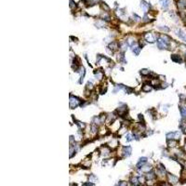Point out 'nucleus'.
Returning a JSON list of instances; mask_svg holds the SVG:
<instances>
[{
	"mask_svg": "<svg viewBox=\"0 0 186 186\" xmlns=\"http://www.w3.org/2000/svg\"><path fill=\"white\" fill-rule=\"evenodd\" d=\"M81 101H82L80 100L79 98H77V97H75V96L71 95L70 96V101H69L70 108H71V109H74V108H76L77 106L81 105V104H82Z\"/></svg>",
	"mask_w": 186,
	"mask_h": 186,
	"instance_id": "1",
	"label": "nucleus"
},
{
	"mask_svg": "<svg viewBox=\"0 0 186 186\" xmlns=\"http://www.w3.org/2000/svg\"><path fill=\"white\" fill-rule=\"evenodd\" d=\"M158 37L159 36H156L154 33H146L143 35L144 40L148 43H154L155 41H157Z\"/></svg>",
	"mask_w": 186,
	"mask_h": 186,
	"instance_id": "2",
	"label": "nucleus"
},
{
	"mask_svg": "<svg viewBox=\"0 0 186 186\" xmlns=\"http://www.w3.org/2000/svg\"><path fill=\"white\" fill-rule=\"evenodd\" d=\"M181 137V131H172V132H168L166 134V138L167 140H180V138Z\"/></svg>",
	"mask_w": 186,
	"mask_h": 186,
	"instance_id": "3",
	"label": "nucleus"
},
{
	"mask_svg": "<svg viewBox=\"0 0 186 186\" xmlns=\"http://www.w3.org/2000/svg\"><path fill=\"white\" fill-rule=\"evenodd\" d=\"M156 46L159 49H168L169 48V44L164 41L162 38L158 37L157 41H156Z\"/></svg>",
	"mask_w": 186,
	"mask_h": 186,
	"instance_id": "4",
	"label": "nucleus"
},
{
	"mask_svg": "<svg viewBox=\"0 0 186 186\" xmlns=\"http://www.w3.org/2000/svg\"><path fill=\"white\" fill-rule=\"evenodd\" d=\"M174 33H175L176 35L179 37L180 39H181L183 42L186 43V33L184 31H182L181 28H175L174 29Z\"/></svg>",
	"mask_w": 186,
	"mask_h": 186,
	"instance_id": "5",
	"label": "nucleus"
},
{
	"mask_svg": "<svg viewBox=\"0 0 186 186\" xmlns=\"http://www.w3.org/2000/svg\"><path fill=\"white\" fill-rule=\"evenodd\" d=\"M167 180H168V182L170 183L171 185L172 184H176V183H178L179 182V178L177 177V176L173 175V174H171V173H167Z\"/></svg>",
	"mask_w": 186,
	"mask_h": 186,
	"instance_id": "6",
	"label": "nucleus"
},
{
	"mask_svg": "<svg viewBox=\"0 0 186 186\" xmlns=\"http://www.w3.org/2000/svg\"><path fill=\"white\" fill-rule=\"evenodd\" d=\"M121 153H122L123 157H125V158H126V157H128V156H130V154H131V153H132V148H131V146H129V145L123 146Z\"/></svg>",
	"mask_w": 186,
	"mask_h": 186,
	"instance_id": "7",
	"label": "nucleus"
},
{
	"mask_svg": "<svg viewBox=\"0 0 186 186\" xmlns=\"http://www.w3.org/2000/svg\"><path fill=\"white\" fill-rule=\"evenodd\" d=\"M148 163V158L147 157H141L140 159H139L138 163H137V165H136V168H137V169H140L142 167H143L145 164H147Z\"/></svg>",
	"mask_w": 186,
	"mask_h": 186,
	"instance_id": "8",
	"label": "nucleus"
},
{
	"mask_svg": "<svg viewBox=\"0 0 186 186\" xmlns=\"http://www.w3.org/2000/svg\"><path fill=\"white\" fill-rule=\"evenodd\" d=\"M101 154L104 157H107L111 154V149L108 146H102L101 148Z\"/></svg>",
	"mask_w": 186,
	"mask_h": 186,
	"instance_id": "9",
	"label": "nucleus"
},
{
	"mask_svg": "<svg viewBox=\"0 0 186 186\" xmlns=\"http://www.w3.org/2000/svg\"><path fill=\"white\" fill-rule=\"evenodd\" d=\"M141 8L143 10L144 13H147L149 11V9H150V4L147 3L145 0H142L141 1Z\"/></svg>",
	"mask_w": 186,
	"mask_h": 186,
	"instance_id": "10",
	"label": "nucleus"
},
{
	"mask_svg": "<svg viewBox=\"0 0 186 186\" xmlns=\"http://www.w3.org/2000/svg\"><path fill=\"white\" fill-rule=\"evenodd\" d=\"M170 58H171V60H172L174 62H176V63H181V62H183L181 57L180 55H178V54H172Z\"/></svg>",
	"mask_w": 186,
	"mask_h": 186,
	"instance_id": "11",
	"label": "nucleus"
},
{
	"mask_svg": "<svg viewBox=\"0 0 186 186\" xmlns=\"http://www.w3.org/2000/svg\"><path fill=\"white\" fill-rule=\"evenodd\" d=\"M180 113H181V118L183 120H186V106L184 104H181L180 105Z\"/></svg>",
	"mask_w": 186,
	"mask_h": 186,
	"instance_id": "12",
	"label": "nucleus"
},
{
	"mask_svg": "<svg viewBox=\"0 0 186 186\" xmlns=\"http://www.w3.org/2000/svg\"><path fill=\"white\" fill-rule=\"evenodd\" d=\"M131 50H132V52L135 54L136 56H138L139 54H140V52L142 51V47L138 44V45H136V46L132 47V48H131Z\"/></svg>",
	"mask_w": 186,
	"mask_h": 186,
	"instance_id": "13",
	"label": "nucleus"
},
{
	"mask_svg": "<svg viewBox=\"0 0 186 186\" xmlns=\"http://www.w3.org/2000/svg\"><path fill=\"white\" fill-rule=\"evenodd\" d=\"M130 183L134 186H138L139 184H140L138 176H132V177L130 178Z\"/></svg>",
	"mask_w": 186,
	"mask_h": 186,
	"instance_id": "14",
	"label": "nucleus"
},
{
	"mask_svg": "<svg viewBox=\"0 0 186 186\" xmlns=\"http://www.w3.org/2000/svg\"><path fill=\"white\" fill-rule=\"evenodd\" d=\"M160 4L164 9H168L169 7V0H160Z\"/></svg>",
	"mask_w": 186,
	"mask_h": 186,
	"instance_id": "15",
	"label": "nucleus"
},
{
	"mask_svg": "<svg viewBox=\"0 0 186 186\" xmlns=\"http://www.w3.org/2000/svg\"><path fill=\"white\" fill-rule=\"evenodd\" d=\"M168 147L174 148L178 145V141H176V140H168Z\"/></svg>",
	"mask_w": 186,
	"mask_h": 186,
	"instance_id": "16",
	"label": "nucleus"
},
{
	"mask_svg": "<svg viewBox=\"0 0 186 186\" xmlns=\"http://www.w3.org/2000/svg\"><path fill=\"white\" fill-rule=\"evenodd\" d=\"M178 8L180 9H186V0H179L178 1Z\"/></svg>",
	"mask_w": 186,
	"mask_h": 186,
	"instance_id": "17",
	"label": "nucleus"
},
{
	"mask_svg": "<svg viewBox=\"0 0 186 186\" xmlns=\"http://www.w3.org/2000/svg\"><path fill=\"white\" fill-rule=\"evenodd\" d=\"M142 89L143 92H149V91H151L153 89V86L151 84H145V85H143Z\"/></svg>",
	"mask_w": 186,
	"mask_h": 186,
	"instance_id": "18",
	"label": "nucleus"
},
{
	"mask_svg": "<svg viewBox=\"0 0 186 186\" xmlns=\"http://www.w3.org/2000/svg\"><path fill=\"white\" fill-rule=\"evenodd\" d=\"M95 77L96 79L98 78L99 80H101L103 78V73L101 71H97V72H95Z\"/></svg>",
	"mask_w": 186,
	"mask_h": 186,
	"instance_id": "19",
	"label": "nucleus"
},
{
	"mask_svg": "<svg viewBox=\"0 0 186 186\" xmlns=\"http://www.w3.org/2000/svg\"><path fill=\"white\" fill-rule=\"evenodd\" d=\"M140 74H142V75H143V76H147V75H149V74H151V72H150L149 69H142V70H141Z\"/></svg>",
	"mask_w": 186,
	"mask_h": 186,
	"instance_id": "20",
	"label": "nucleus"
},
{
	"mask_svg": "<svg viewBox=\"0 0 186 186\" xmlns=\"http://www.w3.org/2000/svg\"><path fill=\"white\" fill-rule=\"evenodd\" d=\"M88 178H89V181H90V182H92V183H93V182H95L96 181H98L97 177H96L94 174H90V175H89Z\"/></svg>",
	"mask_w": 186,
	"mask_h": 186,
	"instance_id": "21",
	"label": "nucleus"
},
{
	"mask_svg": "<svg viewBox=\"0 0 186 186\" xmlns=\"http://www.w3.org/2000/svg\"><path fill=\"white\" fill-rule=\"evenodd\" d=\"M86 89H89V91H90L91 89H94V85L92 84V82L89 81V82L87 83V87H86Z\"/></svg>",
	"mask_w": 186,
	"mask_h": 186,
	"instance_id": "22",
	"label": "nucleus"
},
{
	"mask_svg": "<svg viewBox=\"0 0 186 186\" xmlns=\"http://www.w3.org/2000/svg\"><path fill=\"white\" fill-rule=\"evenodd\" d=\"M159 30H161V31H164V32H169L170 30H169V28L168 27H167V26H158L157 27Z\"/></svg>",
	"mask_w": 186,
	"mask_h": 186,
	"instance_id": "23",
	"label": "nucleus"
},
{
	"mask_svg": "<svg viewBox=\"0 0 186 186\" xmlns=\"http://www.w3.org/2000/svg\"><path fill=\"white\" fill-rule=\"evenodd\" d=\"M70 7H71V9H75V3H74V1L73 0H70Z\"/></svg>",
	"mask_w": 186,
	"mask_h": 186,
	"instance_id": "24",
	"label": "nucleus"
},
{
	"mask_svg": "<svg viewBox=\"0 0 186 186\" xmlns=\"http://www.w3.org/2000/svg\"><path fill=\"white\" fill-rule=\"evenodd\" d=\"M117 184H118V186H128V182L127 181H119Z\"/></svg>",
	"mask_w": 186,
	"mask_h": 186,
	"instance_id": "25",
	"label": "nucleus"
},
{
	"mask_svg": "<svg viewBox=\"0 0 186 186\" xmlns=\"http://www.w3.org/2000/svg\"><path fill=\"white\" fill-rule=\"evenodd\" d=\"M183 148H184V152L186 153V142H185V144H184V147H183Z\"/></svg>",
	"mask_w": 186,
	"mask_h": 186,
	"instance_id": "26",
	"label": "nucleus"
},
{
	"mask_svg": "<svg viewBox=\"0 0 186 186\" xmlns=\"http://www.w3.org/2000/svg\"><path fill=\"white\" fill-rule=\"evenodd\" d=\"M70 186H76V184H71Z\"/></svg>",
	"mask_w": 186,
	"mask_h": 186,
	"instance_id": "27",
	"label": "nucleus"
},
{
	"mask_svg": "<svg viewBox=\"0 0 186 186\" xmlns=\"http://www.w3.org/2000/svg\"><path fill=\"white\" fill-rule=\"evenodd\" d=\"M138 186H139V185H138Z\"/></svg>",
	"mask_w": 186,
	"mask_h": 186,
	"instance_id": "28",
	"label": "nucleus"
}]
</instances>
